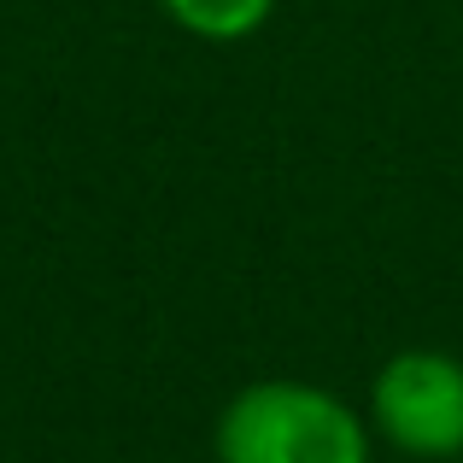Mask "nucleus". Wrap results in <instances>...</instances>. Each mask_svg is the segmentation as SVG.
Segmentation results:
<instances>
[{"label":"nucleus","mask_w":463,"mask_h":463,"mask_svg":"<svg viewBox=\"0 0 463 463\" xmlns=\"http://www.w3.org/2000/svg\"><path fill=\"white\" fill-rule=\"evenodd\" d=\"M217 463H370V429L328 387L252 382L217 417Z\"/></svg>","instance_id":"f257e3e1"},{"label":"nucleus","mask_w":463,"mask_h":463,"mask_svg":"<svg viewBox=\"0 0 463 463\" xmlns=\"http://www.w3.org/2000/svg\"><path fill=\"white\" fill-rule=\"evenodd\" d=\"M370 417L411 458H463V364L429 346L393 352L370 387Z\"/></svg>","instance_id":"f03ea898"},{"label":"nucleus","mask_w":463,"mask_h":463,"mask_svg":"<svg viewBox=\"0 0 463 463\" xmlns=\"http://www.w3.org/2000/svg\"><path fill=\"white\" fill-rule=\"evenodd\" d=\"M158 12L200 42H247L270 24L276 0H158Z\"/></svg>","instance_id":"7ed1b4c3"}]
</instances>
